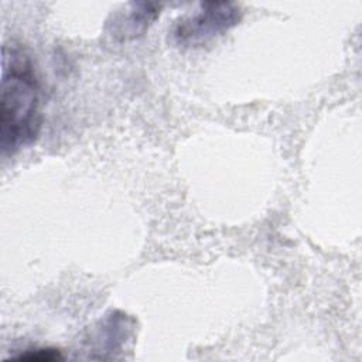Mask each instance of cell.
<instances>
[{"label": "cell", "mask_w": 362, "mask_h": 362, "mask_svg": "<svg viewBox=\"0 0 362 362\" xmlns=\"http://www.w3.org/2000/svg\"><path fill=\"white\" fill-rule=\"evenodd\" d=\"M240 20L239 6L226 1L199 3L198 7L180 17L171 35L177 45L198 47L228 31Z\"/></svg>", "instance_id": "2"}, {"label": "cell", "mask_w": 362, "mask_h": 362, "mask_svg": "<svg viewBox=\"0 0 362 362\" xmlns=\"http://www.w3.org/2000/svg\"><path fill=\"white\" fill-rule=\"evenodd\" d=\"M20 361H38V362H52L62 359L58 349H27L24 354L16 356Z\"/></svg>", "instance_id": "4"}, {"label": "cell", "mask_w": 362, "mask_h": 362, "mask_svg": "<svg viewBox=\"0 0 362 362\" xmlns=\"http://www.w3.org/2000/svg\"><path fill=\"white\" fill-rule=\"evenodd\" d=\"M41 129L40 86L28 55L17 45H4L0 85V148L14 154L30 146Z\"/></svg>", "instance_id": "1"}, {"label": "cell", "mask_w": 362, "mask_h": 362, "mask_svg": "<svg viewBox=\"0 0 362 362\" xmlns=\"http://www.w3.org/2000/svg\"><path fill=\"white\" fill-rule=\"evenodd\" d=\"M158 10L160 6L151 3L132 4V10H129L126 14H119L113 20L112 35L120 41L133 40L139 35H143V33L158 16Z\"/></svg>", "instance_id": "3"}]
</instances>
